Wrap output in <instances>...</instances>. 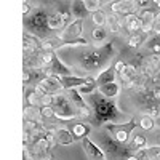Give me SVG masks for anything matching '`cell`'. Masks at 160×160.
Segmentation results:
<instances>
[{
  "mask_svg": "<svg viewBox=\"0 0 160 160\" xmlns=\"http://www.w3.org/2000/svg\"><path fill=\"white\" fill-rule=\"evenodd\" d=\"M56 55L68 68H74L77 72H96L102 71L112 61L115 48L112 43L101 47L64 45L58 50Z\"/></svg>",
  "mask_w": 160,
  "mask_h": 160,
  "instance_id": "obj_1",
  "label": "cell"
},
{
  "mask_svg": "<svg viewBox=\"0 0 160 160\" xmlns=\"http://www.w3.org/2000/svg\"><path fill=\"white\" fill-rule=\"evenodd\" d=\"M87 96V104L91 109V125L102 127L106 123H123V120L128 118V115L118 109L115 98H108L101 95L98 90L88 93Z\"/></svg>",
  "mask_w": 160,
  "mask_h": 160,
  "instance_id": "obj_2",
  "label": "cell"
},
{
  "mask_svg": "<svg viewBox=\"0 0 160 160\" xmlns=\"http://www.w3.org/2000/svg\"><path fill=\"white\" fill-rule=\"evenodd\" d=\"M96 141H98V146L102 149V152H104V155L106 157H109V158H112V160H118V158H122V157H128V155H131V148H127V149H123L122 148V142H118L114 136H111V135H108V130L104 128V131L102 133H99L98 135V138H96Z\"/></svg>",
  "mask_w": 160,
  "mask_h": 160,
  "instance_id": "obj_3",
  "label": "cell"
},
{
  "mask_svg": "<svg viewBox=\"0 0 160 160\" xmlns=\"http://www.w3.org/2000/svg\"><path fill=\"white\" fill-rule=\"evenodd\" d=\"M53 109V115L59 120H72V118H78V112L77 109L72 106V102L68 99V96L62 93H58V95L53 96L51 106Z\"/></svg>",
  "mask_w": 160,
  "mask_h": 160,
  "instance_id": "obj_4",
  "label": "cell"
},
{
  "mask_svg": "<svg viewBox=\"0 0 160 160\" xmlns=\"http://www.w3.org/2000/svg\"><path fill=\"white\" fill-rule=\"evenodd\" d=\"M82 31H83V19L75 18V21L68 24V28L64 29V32L59 37L62 38L64 45H88L87 38L82 37Z\"/></svg>",
  "mask_w": 160,
  "mask_h": 160,
  "instance_id": "obj_5",
  "label": "cell"
},
{
  "mask_svg": "<svg viewBox=\"0 0 160 160\" xmlns=\"http://www.w3.org/2000/svg\"><path fill=\"white\" fill-rule=\"evenodd\" d=\"M108 131L112 133V136L118 141V142H128L130 136L133 135V130L136 128V120H130V122H123V123H106L102 125Z\"/></svg>",
  "mask_w": 160,
  "mask_h": 160,
  "instance_id": "obj_6",
  "label": "cell"
},
{
  "mask_svg": "<svg viewBox=\"0 0 160 160\" xmlns=\"http://www.w3.org/2000/svg\"><path fill=\"white\" fill-rule=\"evenodd\" d=\"M64 95L68 96V99L72 102V106L77 109L78 118H90V117H91V109H90V106L87 104L85 98L80 95V91H78L77 88L64 90Z\"/></svg>",
  "mask_w": 160,
  "mask_h": 160,
  "instance_id": "obj_7",
  "label": "cell"
},
{
  "mask_svg": "<svg viewBox=\"0 0 160 160\" xmlns=\"http://www.w3.org/2000/svg\"><path fill=\"white\" fill-rule=\"evenodd\" d=\"M35 91L42 96L43 95H58V93L64 91V87L56 75H45L35 87Z\"/></svg>",
  "mask_w": 160,
  "mask_h": 160,
  "instance_id": "obj_8",
  "label": "cell"
},
{
  "mask_svg": "<svg viewBox=\"0 0 160 160\" xmlns=\"http://www.w3.org/2000/svg\"><path fill=\"white\" fill-rule=\"evenodd\" d=\"M48 16L50 15L45 10H37L29 19H26V28L34 32H43L48 29Z\"/></svg>",
  "mask_w": 160,
  "mask_h": 160,
  "instance_id": "obj_9",
  "label": "cell"
},
{
  "mask_svg": "<svg viewBox=\"0 0 160 160\" xmlns=\"http://www.w3.org/2000/svg\"><path fill=\"white\" fill-rule=\"evenodd\" d=\"M115 71L120 75V78L127 83V87H131V85H135L138 82V72H136V69L133 68V66L118 61L115 64Z\"/></svg>",
  "mask_w": 160,
  "mask_h": 160,
  "instance_id": "obj_10",
  "label": "cell"
},
{
  "mask_svg": "<svg viewBox=\"0 0 160 160\" xmlns=\"http://www.w3.org/2000/svg\"><path fill=\"white\" fill-rule=\"evenodd\" d=\"M139 8L136 5V0H115L111 3V11L118 16H127L131 13H136Z\"/></svg>",
  "mask_w": 160,
  "mask_h": 160,
  "instance_id": "obj_11",
  "label": "cell"
},
{
  "mask_svg": "<svg viewBox=\"0 0 160 160\" xmlns=\"http://www.w3.org/2000/svg\"><path fill=\"white\" fill-rule=\"evenodd\" d=\"M82 144H83V151H85V154L90 160H106V155H104L102 149L93 139H90L88 136H83Z\"/></svg>",
  "mask_w": 160,
  "mask_h": 160,
  "instance_id": "obj_12",
  "label": "cell"
},
{
  "mask_svg": "<svg viewBox=\"0 0 160 160\" xmlns=\"http://www.w3.org/2000/svg\"><path fill=\"white\" fill-rule=\"evenodd\" d=\"M45 72V75H69L71 74V68H68L58 55H55V58L51 59V62L42 69Z\"/></svg>",
  "mask_w": 160,
  "mask_h": 160,
  "instance_id": "obj_13",
  "label": "cell"
},
{
  "mask_svg": "<svg viewBox=\"0 0 160 160\" xmlns=\"http://www.w3.org/2000/svg\"><path fill=\"white\" fill-rule=\"evenodd\" d=\"M123 19H125L123 26H125V29H127L130 34L139 32V31L142 29V22H141V18H139V15H136V13H131V15H127V16H123Z\"/></svg>",
  "mask_w": 160,
  "mask_h": 160,
  "instance_id": "obj_14",
  "label": "cell"
},
{
  "mask_svg": "<svg viewBox=\"0 0 160 160\" xmlns=\"http://www.w3.org/2000/svg\"><path fill=\"white\" fill-rule=\"evenodd\" d=\"M59 78V82L62 83L64 90L69 88H78L80 85H83L87 82V77H75V75H56Z\"/></svg>",
  "mask_w": 160,
  "mask_h": 160,
  "instance_id": "obj_15",
  "label": "cell"
},
{
  "mask_svg": "<svg viewBox=\"0 0 160 160\" xmlns=\"http://www.w3.org/2000/svg\"><path fill=\"white\" fill-rule=\"evenodd\" d=\"M155 16H157V15L154 13V10H151L149 7L141 10V15H139L141 22H142V29H141V31H142L144 34H148V32L152 31V22H154Z\"/></svg>",
  "mask_w": 160,
  "mask_h": 160,
  "instance_id": "obj_16",
  "label": "cell"
},
{
  "mask_svg": "<svg viewBox=\"0 0 160 160\" xmlns=\"http://www.w3.org/2000/svg\"><path fill=\"white\" fill-rule=\"evenodd\" d=\"M142 71H144L146 75L149 74L151 77L155 75V74H158L160 72V55H152L148 61H146Z\"/></svg>",
  "mask_w": 160,
  "mask_h": 160,
  "instance_id": "obj_17",
  "label": "cell"
},
{
  "mask_svg": "<svg viewBox=\"0 0 160 160\" xmlns=\"http://www.w3.org/2000/svg\"><path fill=\"white\" fill-rule=\"evenodd\" d=\"M106 26H108V31H109V32L118 34L120 31H122V28H123V21L120 19L118 15H114V13H111V15L106 16Z\"/></svg>",
  "mask_w": 160,
  "mask_h": 160,
  "instance_id": "obj_18",
  "label": "cell"
},
{
  "mask_svg": "<svg viewBox=\"0 0 160 160\" xmlns=\"http://www.w3.org/2000/svg\"><path fill=\"white\" fill-rule=\"evenodd\" d=\"M115 77H117V71L115 68H106L104 71H101L96 77V85H104V83H109V82H115Z\"/></svg>",
  "mask_w": 160,
  "mask_h": 160,
  "instance_id": "obj_19",
  "label": "cell"
},
{
  "mask_svg": "<svg viewBox=\"0 0 160 160\" xmlns=\"http://www.w3.org/2000/svg\"><path fill=\"white\" fill-rule=\"evenodd\" d=\"M98 91L101 95L108 96V98H117V95L120 93V87L117 82H109V83H104L98 87Z\"/></svg>",
  "mask_w": 160,
  "mask_h": 160,
  "instance_id": "obj_20",
  "label": "cell"
},
{
  "mask_svg": "<svg viewBox=\"0 0 160 160\" xmlns=\"http://www.w3.org/2000/svg\"><path fill=\"white\" fill-rule=\"evenodd\" d=\"M55 139L59 144H72L75 141V136H72V131L68 128H59L55 131Z\"/></svg>",
  "mask_w": 160,
  "mask_h": 160,
  "instance_id": "obj_21",
  "label": "cell"
},
{
  "mask_svg": "<svg viewBox=\"0 0 160 160\" xmlns=\"http://www.w3.org/2000/svg\"><path fill=\"white\" fill-rule=\"evenodd\" d=\"M61 47H64V42L61 37H51V38H45L40 48L42 50H50V51H58Z\"/></svg>",
  "mask_w": 160,
  "mask_h": 160,
  "instance_id": "obj_22",
  "label": "cell"
},
{
  "mask_svg": "<svg viewBox=\"0 0 160 160\" xmlns=\"http://www.w3.org/2000/svg\"><path fill=\"white\" fill-rule=\"evenodd\" d=\"M66 24V21L62 19V15L59 11L56 13H51L48 16V29L50 31H58V29H62V26Z\"/></svg>",
  "mask_w": 160,
  "mask_h": 160,
  "instance_id": "obj_23",
  "label": "cell"
},
{
  "mask_svg": "<svg viewBox=\"0 0 160 160\" xmlns=\"http://www.w3.org/2000/svg\"><path fill=\"white\" fill-rule=\"evenodd\" d=\"M88 10H87V7H85V3H83V0H72V16L74 18H87V15H88Z\"/></svg>",
  "mask_w": 160,
  "mask_h": 160,
  "instance_id": "obj_24",
  "label": "cell"
},
{
  "mask_svg": "<svg viewBox=\"0 0 160 160\" xmlns=\"http://www.w3.org/2000/svg\"><path fill=\"white\" fill-rule=\"evenodd\" d=\"M108 34H109V31L104 26H95V29L91 31V38L95 43H102L108 38Z\"/></svg>",
  "mask_w": 160,
  "mask_h": 160,
  "instance_id": "obj_25",
  "label": "cell"
},
{
  "mask_svg": "<svg viewBox=\"0 0 160 160\" xmlns=\"http://www.w3.org/2000/svg\"><path fill=\"white\" fill-rule=\"evenodd\" d=\"M42 45V42H38V40L34 37V35H29V34H24V50H32V51H37Z\"/></svg>",
  "mask_w": 160,
  "mask_h": 160,
  "instance_id": "obj_26",
  "label": "cell"
},
{
  "mask_svg": "<svg viewBox=\"0 0 160 160\" xmlns=\"http://www.w3.org/2000/svg\"><path fill=\"white\" fill-rule=\"evenodd\" d=\"M146 144H148V139H146V136H144V135H139V133H136V135H133V138H131L130 148H131L133 151H136V149L146 148Z\"/></svg>",
  "mask_w": 160,
  "mask_h": 160,
  "instance_id": "obj_27",
  "label": "cell"
},
{
  "mask_svg": "<svg viewBox=\"0 0 160 160\" xmlns=\"http://www.w3.org/2000/svg\"><path fill=\"white\" fill-rule=\"evenodd\" d=\"M71 131H72V135H74L75 138H83V136H88L90 127L85 125V123H74Z\"/></svg>",
  "mask_w": 160,
  "mask_h": 160,
  "instance_id": "obj_28",
  "label": "cell"
},
{
  "mask_svg": "<svg viewBox=\"0 0 160 160\" xmlns=\"http://www.w3.org/2000/svg\"><path fill=\"white\" fill-rule=\"evenodd\" d=\"M106 13L99 8V10H96V11H91V21H93V24L95 26H104L106 24Z\"/></svg>",
  "mask_w": 160,
  "mask_h": 160,
  "instance_id": "obj_29",
  "label": "cell"
},
{
  "mask_svg": "<svg viewBox=\"0 0 160 160\" xmlns=\"http://www.w3.org/2000/svg\"><path fill=\"white\" fill-rule=\"evenodd\" d=\"M144 34L142 32H135V34H131V37H130V40H128V43H130V47H133V48H136V47H139L142 42H144Z\"/></svg>",
  "mask_w": 160,
  "mask_h": 160,
  "instance_id": "obj_30",
  "label": "cell"
},
{
  "mask_svg": "<svg viewBox=\"0 0 160 160\" xmlns=\"http://www.w3.org/2000/svg\"><path fill=\"white\" fill-rule=\"evenodd\" d=\"M139 127L142 130H152L154 128V117L152 115H142V118L139 120Z\"/></svg>",
  "mask_w": 160,
  "mask_h": 160,
  "instance_id": "obj_31",
  "label": "cell"
},
{
  "mask_svg": "<svg viewBox=\"0 0 160 160\" xmlns=\"http://www.w3.org/2000/svg\"><path fill=\"white\" fill-rule=\"evenodd\" d=\"M148 47H151V50L152 51H155L157 55L160 53V35H154V37H151L149 40H148Z\"/></svg>",
  "mask_w": 160,
  "mask_h": 160,
  "instance_id": "obj_32",
  "label": "cell"
},
{
  "mask_svg": "<svg viewBox=\"0 0 160 160\" xmlns=\"http://www.w3.org/2000/svg\"><path fill=\"white\" fill-rule=\"evenodd\" d=\"M83 3H85V7H87V10L91 13V11H96V10H99L101 8V2L99 0H83Z\"/></svg>",
  "mask_w": 160,
  "mask_h": 160,
  "instance_id": "obj_33",
  "label": "cell"
},
{
  "mask_svg": "<svg viewBox=\"0 0 160 160\" xmlns=\"http://www.w3.org/2000/svg\"><path fill=\"white\" fill-rule=\"evenodd\" d=\"M152 32L157 34V35H160V15H157L155 19H154V22H152Z\"/></svg>",
  "mask_w": 160,
  "mask_h": 160,
  "instance_id": "obj_34",
  "label": "cell"
},
{
  "mask_svg": "<svg viewBox=\"0 0 160 160\" xmlns=\"http://www.w3.org/2000/svg\"><path fill=\"white\" fill-rule=\"evenodd\" d=\"M40 114H42V117H51L53 109L50 108V106H40Z\"/></svg>",
  "mask_w": 160,
  "mask_h": 160,
  "instance_id": "obj_35",
  "label": "cell"
},
{
  "mask_svg": "<svg viewBox=\"0 0 160 160\" xmlns=\"http://www.w3.org/2000/svg\"><path fill=\"white\" fill-rule=\"evenodd\" d=\"M148 152H149V158L160 160V148H151V149H148Z\"/></svg>",
  "mask_w": 160,
  "mask_h": 160,
  "instance_id": "obj_36",
  "label": "cell"
},
{
  "mask_svg": "<svg viewBox=\"0 0 160 160\" xmlns=\"http://www.w3.org/2000/svg\"><path fill=\"white\" fill-rule=\"evenodd\" d=\"M152 2V0H136V5H138V8H148L149 7V3Z\"/></svg>",
  "mask_w": 160,
  "mask_h": 160,
  "instance_id": "obj_37",
  "label": "cell"
},
{
  "mask_svg": "<svg viewBox=\"0 0 160 160\" xmlns=\"http://www.w3.org/2000/svg\"><path fill=\"white\" fill-rule=\"evenodd\" d=\"M29 11H31V5L28 3V0H22V15L28 16Z\"/></svg>",
  "mask_w": 160,
  "mask_h": 160,
  "instance_id": "obj_38",
  "label": "cell"
},
{
  "mask_svg": "<svg viewBox=\"0 0 160 160\" xmlns=\"http://www.w3.org/2000/svg\"><path fill=\"white\" fill-rule=\"evenodd\" d=\"M152 96H154L155 99H158V101H160V83H158V85L152 90Z\"/></svg>",
  "mask_w": 160,
  "mask_h": 160,
  "instance_id": "obj_39",
  "label": "cell"
},
{
  "mask_svg": "<svg viewBox=\"0 0 160 160\" xmlns=\"http://www.w3.org/2000/svg\"><path fill=\"white\" fill-rule=\"evenodd\" d=\"M125 160H138V157H136L135 154H133V155H128V157H127Z\"/></svg>",
  "mask_w": 160,
  "mask_h": 160,
  "instance_id": "obj_40",
  "label": "cell"
},
{
  "mask_svg": "<svg viewBox=\"0 0 160 160\" xmlns=\"http://www.w3.org/2000/svg\"><path fill=\"white\" fill-rule=\"evenodd\" d=\"M152 2H154V3H155V5H157V8H158V10H160V0H152Z\"/></svg>",
  "mask_w": 160,
  "mask_h": 160,
  "instance_id": "obj_41",
  "label": "cell"
},
{
  "mask_svg": "<svg viewBox=\"0 0 160 160\" xmlns=\"http://www.w3.org/2000/svg\"><path fill=\"white\" fill-rule=\"evenodd\" d=\"M101 3H106V2H111V0H99Z\"/></svg>",
  "mask_w": 160,
  "mask_h": 160,
  "instance_id": "obj_42",
  "label": "cell"
},
{
  "mask_svg": "<svg viewBox=\"0 0 160 160\" xmlns=\"http://www.w3.org/2000/svg\"><path fill=\"white\" fill-rule=\"evenodd\" d=\"M149 160H157V158H149Z\"/></svg>",
  "mask_w": 160,
  "mask_h": 160,
  "instance_id": "obj_43",
  "label": "cell"
},
{
  "mask_svg": "<svg viewBox=\"0 0 160 160\" xmlns=\"http://www.w3.org/2000/svg\"><path fill=\"white\" fill-rule=\"evenodd\" d=\"M158 55H160V53H158Z\"/></svg>",
  "mask_w": 160,
  "mask_h": 160,
  "instance_id": "obj_44",
  "label": "cell"
}]
</instances>
